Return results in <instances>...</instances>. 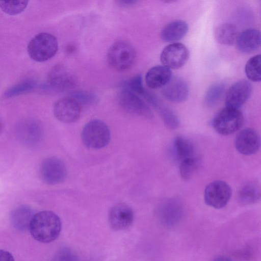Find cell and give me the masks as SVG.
I'll return each instance as SVG.
<instances>
[{"mask_svg": "<svg viewBox=\"0 0 261 261\" xmlns=\"http://www.w3.org/2000/svg\"><path fill=\"white\" fill-rule=\"evenodd\" d=\"M61 228V221L56 214L49 211H43L34 215L29 230L35 240L47 243L58 238Z\"/></svg>", "mask_w": 261, "mask_h": 261, "instance_id": "1", "label": "cell"}, {"mask_svg": "<svg viewBox=\"0 0 261 261\" xmlns=\"http://www.w3.org/2000/svg\"><path fill=\"white\" fill-rule=\"evenodd\" d=\"M136 57L133 46L125 40H118L109 48L107 61L110 66L118 71H126L133 65Z\"/></svg>", "mask_w": 261, "mask_h": 261, "instance_id": "2", "label": "cell"}, {"mask_svg": "<svg viewBox=\"0 0 261 261\" xmlns=\"http://www.w3.org/2000/svg\"><path fill=\"white\" fill-rule=\"evenodd\" d=\"M58 43L53 35L41 33L35 35L29 42L27 50L30 57L37 62L46 61L57 53Z\"/></svg>", "mask_w": 261, "mask_h": 261, "instance_id": "3", "label": "cell"}, {"mask_svg": "<svg viewBox=\"0 0 261 261\" xmlns=\"http://www.w3.org/2000/svg\"><path fill=\"white\" fill-rule=\"evenodd\" d=\"M81 138L87 147L92 149H100L109 143L111 132L103 121L93 119L87 122L83 127Z\"/></svg>", "mask_w": 261, "mask_h": 261, "instance_id": "4", "label": "cell"}, {"mask_svg": "<svg viewBox=\"0 0 261 261\" xmlns=\"http://www.w3.org/2000/svg\"><path fill=\"white\" fill-rule=\"evenodd\" d=\"M244 123V116L239 109L225 107L215 116L212 125L219 134L227 136L239 130Z\"/></svg>", "mask_w": 261, "mask_h": 261, "instance_id": "5", "label": "cell"}, {"mask_svg": "<svg viewBox=\"0 0 261 261\" xmlns=\"http://www.w3.org/2000/svg\"><path fill=\"white\" fill-rule=\"evenodd\" d=\"M231 195V189L227 183L223 180H216L206 186L203 197L206 205L220 209L227 205Z\"/></svg>", "mask_w": 261, "mask_h": 261, "instance_id": "6", "label": "cell"}, {"mask_svg": "<svg viewBox=\"0 0 261 261\" xmlns=\"http://www.w3.org/2000/svg\"><path fill=\"white\" fill-rule=\"evenodd\" d=\"M184 210L181 203L174 199H167L157 206L155 217L162 225L172 227L178 224L183 216Z\"/></svg>", "mask_w": 261, "mask_h": 261, "instance_id": "7", "label": "cell"}, {"mask_svg": "<svg viewBox=\"0 0 261 261\" xmlns=\"http://www.w3.org/2000/svg\"><path fill=\"white\" fill-rule=\"evenodd\" d=\"M188 48L182 43L175 42L166 46L162 51L160 60L163 66L169 69H178L188 61Z\"/></svg>", "mask_w": 261, "mask_h": 261, "instance_id": "8", "label": "cell"}, {"mask_svg": "<svg viewBox=\"0 0 261 261\" xmlns=\"http://www.w3.org/2000/svg\"><path fill=\"white\" fill-rule=\"evenodd\" d=\"M82 108L80 103L71 95L61 98L56 101L54 107V114L60 121L70 123L79 119Z\"/></svg>", "mask_w": 261, "mask_h": 261, "instance_id": "9", "label": "cell"}, {"mask_svg": "<svg viewBox=\"0 0 261 261\" xmlns=\"http://www.w3.org/2000/svg\"><path fill=\"white\" fill-rule=\"evenodd\" d=\"M118 99L120 107L125 112L146 118L152 117L151 110L138 94L122 89Z\"/></svg>", "mask_w": 261, "mask_h": 261, "instance_id": "10", "label": "cell"}, {"mask_svg": "<svg viewBox=\"0 0 261 261\" xmlns=\"http://www.w3.org/2000/svg\"><path fill=\"white\" fill-rule=\"evenodd\" d=\"M40 175L46 184L57 185L63 181L67 175L64 163L56 157L45 159L40 166Z\"/></svg>", "mask_w": 261, "mask_h": 261, "instance_id": "11", "label": "cell"}, {"mask_svg": "<svg viewBox=\"0 0 261 261\" xmlns=\"http://www.w3.org/2000/svg\"><path fill=\"white\" fill-rule=\"evenodd\" d=\"M260 138L254 129L246 128L241 130L236 136L234 146L241 154L250 155L256 153L260 148Z\"/></svg>", "mask_w": 261, "mask_h": 261, "instance_id": "12", "label": "cell"}, {"mask_svg": "<svg viewBox=\"0 0 261 261\" xmlns=\"http://www.w3.org/2000/svg\"><path fill=\"white\" fill-rule=\"evenodd\" d=\"M252 90V85L247 80H242L237 82L226 93V107L239 109L249 98Z\"/></svg>", "mask_w": 261, "mask_h": 261, "instance_id": "13", "label": "cell"}, {"mask_svg": "<svg viewBox=\"0 0 261 261\" xmlns=\"http://www.w3.org/2000/svg\"><path fill=\"white\" fill-rule=\"evenodd\" d=\"M134 219L132 208L124 203L113 206L109 213V224L116 230H122L128 228L132 224Z\"/></svg>", "mask_w": 261, "mask_h": 261, "instance_id": "14", "label": "cell"}, {"mask_svg": "<svg viewBox=\"0 0 261 261\" xmlns=\"http://www.w3.org/2000/svg\"><path fill=\"white\" fill-rule=\"evenodd\" d=\"M162 92L168 100L174 103H180L187 98L189 89L187 83L183 79L172 77L162 88Z\"/></svg>", "mask_w": 261, "mask_h": 261, "instance_id": "15", "label": "cell"}, {"mask_svg": "<svg viewBox=\"0 0 261 261\" xmlns=\"http://www.w3.org/2000/svg\"><path fill=\"white\" fill-rule=\"evenodd\" d=\"M16 134L21 142L28 145H34L40 140L41 128L39 124L33 120L21 121L16 128Z\"/></svg>", "mask_w": 261, "mask_h": 261, "instance_id": "16", "label": "cell"}, {"mask_svg": "<svg viewBox=\"0 0 261 261\" xmlns=\"http://www.w3.org/2000/svg\"><path fill=\"white\" fill-rule=\"evenodd\" d=\"M74 83L73 76L62 66L54 67L48 73V83L52 89L64 90L71 88Z\"/></svg>", "mask_w": 261, "mask_h": 261, "instance_id": "17", "label": "cell"}, {"mask_svg": "<svg viewBox=\"0 0 261 261\" xmlns=\"http://www.w3.org/2000/svg\"><path fill=\"white\" fill-rule=\"evenodd\" d=\"M236 43L238 49L244 53L256 50L260 45V32L255 29L244 30L238 35Z\"/></svg>", "mask_w": 261, "mask_h": 261, "instance_id": "18", "label": "cell"}, {"mask_svg": "<svg viewBox=\"0 0 261 261\" xmlns=\"http://www.w3.org/2000/svg\"><path fill=\"white\" fill-rule=\"evenodd\" d=\"M170 69L163 65L151 68L146 73L145 82L149 88L157 89L163 88L171 79Z\"/></svg>", "mask_w": 261, "mask_h": 261, "instance_id": "19", "label": "cell"}, {"mask_svg": "<svg viewBox=\"0 0 261 261\" xmlns=\"http://www.w3.org/2000/svg\"><path fill=\"white\" fill-rule=\"evenodd\" d=\"M188 24L181 20L172 21L166 24L161 32V38L165 42L175 43L187 34Z\"/></svg>", "mask_w": 261, "mask_h": 261, "instance_id": "20", "label": "cell"}, {"mask_svg": "<svg viewBox=\"0 0 261 261\" xmlns=\"http://www.w3.org/2000/svg\"><path fill=\"white\" fill-rule=\"evenodd\" d=\"M34 215L31 208L27 205H20L12 211L10 221L15 229L25 231L29 229Z\"/></svg>", "mask_w": 261, "mask_h": 261, "instance_id": "21", "label": "cell"}, {"mask_svg": "<svg viewBox=\"0 0 261 261\" xmlns=\"http://www.w3.org/2000/svg\"><path fill=\"white\" fill-rule=\"evenodd\" d=\"M238 35L236 27L230 23L221 24L216 28L215 31L216 40L223 45H232L236 42Z\"/></svg>", "mask_w": 261, "mask_h": 261, "instance_id": "22", "label": "cell"}, {"mask_svg": "<svg viewBox=\"0 0 261 261\" xmlns=\"http://www.w3.org/2000/svg\"><path fill=\"white\" fill-rule=\"evenodd\" d=\"M174 152L180 162L194 157L195 149L192 142L188 139L178 136L173 141Z\"/></svg>", "mask_w": 261, "mask_h": 261, "instance_id": "23", "label": "cell"}, {"mask_svg": "<svg viewBox=\"0 0 261 261\" xmlns=\"http://www.w3.org/2000/svg\"><path fill=\"white\" fill-rule=\"evenodd\" d=\"M260 198V191L256 184L249 183L242 187L238 193V199L242 203L251 204L258 202Z\"/></svg>", "mask_w": 261, "mask_h": 261, "instance_id": "24", "label": "cell"}, {"mask_svg": "<svg viewBox=\"0 0 261 261\" xmlns=\"http://www.w3.org/2000/svg\"><path fill=\"white\" fill-rule=\"evenodd\" d=\"M225 86L222 83H217L211 86L204 96V103L208 107L217 105L222 99L225 92Z\"/></svg>", "mask_w": 261, "mask_h": 261, "instance_id": "25", "label": "cell"}, {"mask_svg": "<svg viewBox=\"0 0 261 261\" xmlns=\"http://www.w3.org/2000/svg\"><path fill=\"white\" fill-rule=\"evenodd\" d=\"M260 55H256L250 58L246 63L245 72L251 81L260 82L261 80Z\"/></svg>", "mask_w": 261, "mask_h": 261, "instance_id": "26", "label": "cell"}, {"mask_svg": "<svg viewBox=\"0 0 261 261\" xmlns=\"http://www.w3.org/2000/svg\"><path fill=\"white\" fill-rule=\"evenodd\" d=\"M166 127L170 129H175L179 125V120L176 115L169 108L161 103L156 108Z\"/></svg>", "mask_w": 261, "mask_h": 261, "instance_id": "27", "label": "cell"}, {"mask_svg": "<svg viewBox=\"0 0 261 261\" xmlns=\"http://www.w3.org/2000/svg\"><path fill=\"white\" fill-rule=\"evenodd\" d=\"M28 1H0V9L5 13L15 15L21 13L28 5Z\"/></svg>", "mask_w": 261, "mask_h": 261, "instance_id": "28", "label": "cell"}, {"mask_svg": "<svg viewBox=\"0 0 261 261\" xmlns=\"http://www.w3.org/2000/svg\"><path fill=\"white\" fill-rule=\"evenodd\" d=\"M198 166L197 159L194 156L180 162L179 173L183 179L188 180L194 174Z\"/></svg>", "mask_w": 261, "mask_h": 261, "instance_id": "29", "label": "cell"}, {"mask_svg": "<svg viewBox=\"0 0 261 261\" xmlns=\"http://www.w3.org/2000/svg\"><path fill=\"white\" fill-rule=\"evenodd\" d=\"M133 92L137 94L144 95L146 91L144 90L142 76L136 75L125 82L123 85V88Z\"/></svg>", "mask_w": 261, "mask_h": 261, "instance_id": "30", "label": "cell"}, {"mask_svg": "<svg viewBox=\"0 0 261 261\" xmlns=\"http://www.w3.org/2000/svg\"><path fill=\"white\" fill-rule=\"evenodd\" d=\"M51 261H79V258L73 250L64 247L56 252Z\"/></svg>", "mask_w": 261, "mask_h": 261, "instance_id": "31", "label": "cell"}, {"mask_svg": "<svg viewBox=\"0 0 261 261\" xmlns=\"http://www.w3.org/2000/svg\"><path fill=\"white\" fill-rule=\"evenodd\" d=\"M32 87L33 85L30 83H22L12 88L7 92L6 94L8 96L16 95L28 91V90H29L32 89Z\"/></svg>", "mask_w": 261, "mask_h": 261, "instance_id": "32", "label": "cell"}, {"mask_svg": "<svg viewBox=\"0 0 261 261\" xmlns=\"http://www.w3.org/2000/svg\"><path fill=\"white\" fill-rule=\"evenodd\" d=\"M0 261H15L13 256L9 252L0 250Z\"/></svg>", "mask_w": 261, "mask_h": 261, "instance_id": "33", "label": "cell"}, {"mask_svg": "<svg viewBox=\"0 0 261 261\" xmlns=\"http://www.w3.org/2000/svg\"><path fill=\"white\" fill-rule=\"evenodd\" d=\"M137 2L134 0L118 1L117 3L122 7H129L135 5Z\"/></svg>", "mask_w": 261, "mask_h": 261, "instance_id": "34", "label": "cell"}, {"mask_svg": "<svg viewBox=\"0 0 261 261\" xmlns=\"http://www.w3.org/2000/svg\"><path fill=\"white\" fill-rule=\"evenodd\" d=\"M213 261H232L230 258L226 256H220L215 258Z\"/></svg>", "mask_w": 261, "mask_h": 261, "instance_id": "35", "label": "cell"}, {"mask_svg": "<svg viewBox=\"0 0 261 261\" xmlns=\"http://www.w3.org/2000/svg\"><path fill=\"white\" fill-rule=\"evenodd\" d=\"M2 129H3L2 124L0 122V133L2 132Z\"/></svg>", "mask_w": 261, "mask_h": 261, "instance_id": "36", "label": "cell"}]
</instances>
